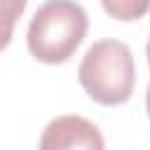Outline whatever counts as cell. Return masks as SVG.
Segmentation results:
<instances>
[{"instance_id":"1","label":"cell","mask_w":150,"mask_h":150,"mask_svg":"<svg viewBox=\"0 0 150 150\" xmlns=\"http://www.w3.org/2000/svg\"><path fill=\"white\" fill-rule=\"evenodd\" d=\"M89 28L87 12L75 0H47L28 26V52L42 63H66L82 45Z\"/></svg>"},{"instance_id":"2","label":"cell","mask_w":150,"mask_h":150,"mask_svg":"<svg viewBox=\"0 0 150 150\" xmlns=\"http://www.w3.org/2000/svg\"><path fill=\"white\" fill-rule=\"evenodd\" d=\"M77 77L91 101L101 105L127 103L136 87V66L131 49L120 40L94 42L80 61Z\"/></svg>"},{"instance_id":"3","label":"cell","mask_w":150,"mask_h":150,"mask_svg":"<svg viewBox=\"0 0 150 150\" xmlns=\"http://www.w3.org/2000/svg\"><path fill=\"white\" fill-rule=\"evenodd\" d=\"M103 136L98 131V127L80 115H61L54 117L40 138V148L42 150H73V148H91V150H101Z\"/></svg>"},{"instance_id":"5","label":"cell","mask_w":150,"mask_h":150,"mask_svg":"<svg viewBox=\"0 0 150 150\" xmlns=\"http://www.w3.org/2000/svg\"><path fill=\"white\" fill-rule=\"evenodd\" d=\"M101 5L117 21H136L145 16L150 0H101Z\"/></svg>"},{"instance_id":"4","label":"cell","mask_w":150,"mask_h":150,"mask_svg":"<svg viewBox=\"0 0 150 150\" xmlns=\"http://www.w3.org/2000/svg\"><path fill=\"white\" fill-rule=\"evenodd\" d=\"M28 0H0V52L12 42L16 21L21 19Z\"/></svg>"}]
</instances>
